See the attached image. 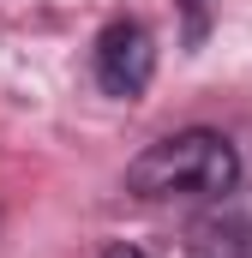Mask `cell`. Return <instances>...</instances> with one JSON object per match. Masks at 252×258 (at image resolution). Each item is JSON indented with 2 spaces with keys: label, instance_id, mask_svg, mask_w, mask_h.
Segmentation results:
<instances>
[{
  "label": "cell",
  "instance_id": "6da1fadb",
  "mask_svg": "<svg viewBox=\"0 0 252 258\" xmlns=\"http://www.w3.org/2000/svg\"><path fill=\"white\" fill-rule=\"evenodd\" d=\"M240 174V156L222 132H168L156 138L150 150H138L126 162V186L138 198H216L234 186Z\"/></svg>",
  "mask_w": 252,
  "mask_h": 258
},
{
  "label": "cell",
  "instance_id": "7a4b0ae2",
  "mask_svg": "<svg viewBox=\"0 0 252 258\" xmlns=\"http://www.w3.org/2000/svg\"><path fill=\"white\" fill-rule=\"evenodd\" d=\"M150 72H156V48H150V30L138 24V18H114L102 36H96V84L108 90V96H144V84H150Z\"/></svg>",
  "mask_w": 252,
  "mask_h": 258
},
{
  "label": "cell",
  "instance_id": "3957f363",
  "mask_svg": "<svg viewBox=\"0 0 252 258\" xmlns=\"http://www.w3.org/2000/svg\"><path fill=\"white\" fill-rule=\"evenodd\" d=\"M210 6H216V0H180V12H186V42H192V48H198L204 30H210Z\"/></svg>",
  "mask_w": 252,
  "mask_h": 258
},
{
  "label": "cell",
  "instance_id": "277c9868",
  "mask_svg": "<svg viewBox=\"0 0 252 258\" xmlns=\"http://www.w3.org/2000/svg\"><path fill=\"white\" fill-rule=\"evenodd\" d=\"M102 258H144V252H138V246H108Z\"/></svg>",
  "mask_w": 252,
  "mask_h": 258
}]
</instances>
